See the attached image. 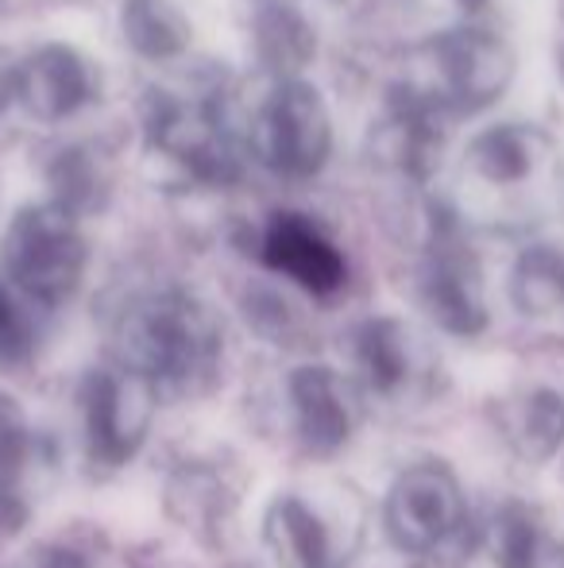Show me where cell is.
Segmentation results:
<instances>
[{
	"label": "cell",
	"instance_id": "obj_20",
	"mask_svg": "<svg viewBox=\"0 0 564 568\" xmlns=\"http://www.w3.org/2000/svg\"><path fill=\"white\" fill-rule=\"evenodd\" d=\"M475 163L488 179H519L530 171V148L526 135L514 128H495V132L475 140Z\"/></svg>",
	"mask_w": 564,
	"mask_h": 568
},
{
	"label": "cell",
	"instance_id": "obj_21",
	"mask_svg": "<svg viewBox=\"0 0 564 568\" xmlns=\"http://www.w3.org/2000/svg\"><path fill=\"white\" fill-rule=\"evenodd\" d=\"M31 352V325L28 317L20 314L12 294L0 286V367L16 364Z\"/></svg>",
	"mask_w": 564,
	"mask_h": 568
},
{
	"label": "cell",
	"instance_id": "obj_4",
	"mask_svg": "<svg viewBox=\"0 0 564 568\" xmlns=\"http://www.w3.org/2000/svg\"><path fill=\"white\" fill-rule=\"evenodd\" d=\"M468 523V499L457 471L441 460H418L394 476L383 503V530L394 549L425 557L449 546Z\"/></svg>",
	"mask_w": 564,
	"mask_h": 568
},
{
	"label": "cell",
	"instance_id": "obj_11",
	"mask_svg": "<svg viewBox=\"0 0 564 568\" xmlns=\"http://www.w3.org/2000/svg\"><path fill=\"white\" fill-rule=\"evenodd\" d=\"M264 260L309 294H332L345 283V260L306 217H275L264 236Z\"/></svg>",
	"mask_w": 564,
	"mask_h": 568
},
{
	"label": "cell",
	"instance_id": "obj_17",
	"mask_svg": "<svg viewBox=\"0 0 564 568\" xmlns=\"http://www.w3.org/2000/svg\"><path fill=\"white\" fill-rule=\"evenodd\" d=\"M124 36L147 59H166L186 47V20L171 0H129L124 4Z\"/></svg>",
	"mask_w": 564,
	"mask_h": 568
},
{
	"label": "cell",
	"instance_id": "obj_13",
	"mask_svg": "<svg viewBox=\"0 0 564 568\" xmlns=\"http://www.w3.org/2000/svg\"><path fill=\"white\" fill-rule=\"evenodd\" d=\"M85 93H90V70L66 47H43L16 74V98L39 120L74 113L85 101Z\"/></svg>",
	"mask_w": 564,
	"mask_h": 568
},
{
	"label": "cell",
	"instance_id": "obj_22",
	"mask_svg": "<svg viewBox=\"0 0 564 568\" xmlns=\"http://www.w3.org/2000/svg\"><path fill=\"white\" fill-rule=\"evenodd\" d=\"M23 568H101L98 557L82 546H70V541H47L35 554L28 557Z\"/></svg>",
	"mask_w": 564,
	"mask_h": 568
},
{
	"label": "cell",
	"instance_id": "obj_23",
	"mask_svg": "<svg viewBox=\"0 0 564 568\" xmlns=\"http://www.w3.org/2000/svg\"><path fill=\"white\" fill-rule=\"evenodd\" d=\"M16 74H20V67H12L8 51H0V109L16 98Z\"/></svg>",
	"mask_w": 564,
	"mask_h": 568
},
{
	"label": "cell",
	"instance_id": "obj_1",
	"mask_svg": "<svg viewBox=\"0 0 564 568\" xmlns=\"http://www.w3.org/2000/svg\"><path fill=\"white\" fill-rule=\"evenodd\" d=\"M113 352L116 364L143 375L158 395H194L217 375L221 325L194 294L147 291L116 314Z\"/></svg>",
	"mask_w": 564,
	"mask_h": 568
},
{
	"label": "cell",
	"instance_id": "obj_18",
	"mask_svg": "<svg viewBox=\"0 0 564 568\" xmlns=\"http://www.w3.org/2000/svg\"><path fill=\"white\" fill-rule=\"evenodd\" d=\"M488 546H491V565L495 568H542L545 534L526 507L511 503V507L495 510Z\"/></svg>",
	"mask_w": 564,
	"mask_h": 568
},
{
	"label": "cell",
	"instance_id": "obj_19",
	"mask_svg": "<svg viewBox=\"0 0 564 568\" xmlns=\"http://www.w3.org/2000/svg\"><path fill=\"white\" fill-rule=\"evenodd\" d=\"M259 51H264V59L271 62V67L286 70L309 59L314 39H309V28L298 16L286 12V8H275V12L264 16V23H259Z\"/></svg>",
	"mask_w": 564,
	"mask_h": 568
},
{
	"label": "cell",
	"instance_id": "obj_3",
	"mask_svg": "<svg viewBox=\"0 0 564 568\" xmlns=\"http://www.w3.org/2000/svg\"><path fill=\"white\" fill-rule=\"evenodd\" d=\"M0 260L23 298L39 306H62L82 286L85 240L66 205H35L12 221Z\"/></svg>",
	"mask_w": 564,
	"mask_h": 568
},
{
	"label": "cell",
	"instance_id": "obj_7",
	"mask_svg": "<svg viewBox=\"0 0 564 568\" xmlns=\"http://www.w3.org/2000/svg\"><path fill=\"white\" fill-rule=\"evenodd\" d=\"M329 113H325L317 90L301 82L279 85L271 105L256 116L252 124V151L264 159L267 166L283 174H314L329 155Z\"/></svg>",
	"mask_w": 564,
	"mask_h": 568
},
{
	"label": "cell",
	"instance_id": "obj_16",
	"mask_svg": "<svg viewBox=\"0 0 564 568\" xmlns=\"http://www.w3.org/2000/svg\"><path fill=\"white\" fill-rule=\"evenodd\" d=\"M514 306L526 322L550 325V329L564 333V260L545 247L526 252L514 271Z\"/></svg>",
	"mask_w": 564,
	"mask_h": 568
},
{
	"label": "cell",
	"instance_id": "obj_6",
	"mask_svg": "<svg viewBox=\"0 0 564 568\" xmlns=\"http://www.w3.org/2000/svg\"><path fill=\"white\" fill-rule=\"evenodd\" d=\"M360 398L363 390L352 383V375H340L325 364L294 367L283 390V410L294 442L309 456L340 453L360 426Z\"/></svg>",
	"mask_w": 564,
	"mask_h": 568
},
{
	"label": "cell",
	"instance_id": "obj_10",
	"mask_svg": "<svg viewBox=\"0 0 564 568\" xmlns=\"http://www.w3.org/2000/svg\"><path fill=\"white\" fill-rule=\"evenodd\" d=\"M495 434L519 460L545 464L564 449V398L553 387H519L491 406Z\"/></svg>",
	"mask_w": 564,
	"mask_h": 568
},
{
	"label": "cell",
	"instance_id": "obj_12",
	"mask_svg": "<svg viewBox=\"0 0 564 568\" xmlns=\"http://www.w3.org/2000/svg\"><path fill=\"white\" fill-rule=\"evenodd\" d=\"M240 476L221 460H186L166 484V510L194 534H213L240 503Z\"/></svg>",
	"mask_w": 564,
	"mask_h": 568
},
{
	"label": "cell",
	"instance_id": "obj_15",
	"mask_svg": "<svg viewBox=\"0 0 564 568\" xmlns=\"http://www.w3.org/2000/svg\"><path fill=\"white\" fill-rule=\"evenodd\" d=\"M425 306L457 337H472V333H480L488 325L480 278H475L472 263L457 260V255H437V263L429 267Z\"/></svg>",
	"mask_w": 564,
	"mask_h": 568
},
{
	"label": "cell",
	"instance_id": "obj_2",
	"mask_svg": "<svg viewBox=\"0 0 564 568\" xmlns=\"http://www.w3.org/2000/svg\"><path fill=\"white\" fill-rule=\"evenodd\" d=\"M363 499L356 487H290L264 515V546L279 568H348L363 546Z\"/></svg>",
	"mask_w": 564,
	"mask_h": 568
},
{
	"label": "cell",
	"instance_id": "obj_8",
	"mask_svg": "<svg viewBox=\"0 0 564 568\" xmlns=\"http://www.w3.org/2000/svg\"><path fill=\"white\" fill-rule=\"evenodd\" d=\"M348 356H352V383L363 395H376L383 403H407L422 379V359H418L414 337L407 325L394 317H376L363 322L348 337Z\"/></svg>",
	"mask_w": 564,
	"mask_h": 568
},
{
	"label": "cell",
	"instance_id": "obj_14",
	"mask_svg": "<svg viewBox=\"0 0 564 568\" xmlns=\"http://www.w3.org/2000/svg\"><path fill=\"white\" fill-rule=\"evenodd\" d=\"M441 74L460 105H488L511 78V54L483 31H460L441 43Z\"/></svg>",
	"mask_w": 564,
	"mask_h": 568
},
{
	"label": "cell",
	"instance_id": "obj_9",
	"mask_svg": "<svg viewBox=\"0 0 564 568\" xmlns=\"http://www.w3.org/2000/svg\"><path fill=\"white\" fill-rule=\"evenodd\" d=\"M47 453L23 410L0 398V538H16L35 507Z\"/></svg>",
	"mask_w": 564,
	"mask_h": 568
},
{
	"label": "cell",
	"instance_id": "obj_5",
	"mask_svg": "<svg viewBox=\"0 0 564 568\" xmlns=\"http://www.w3.org/2000/svg\"><path fill=\"white\" fill-rule=\"evenodd\" d=\"M158 390L124 364L90 372L82 383V442L105 468H121L143 449L155 422Z\"/></svg>",
	"mask_w": 564,
	"mask_h": 568
}]
</instances>
